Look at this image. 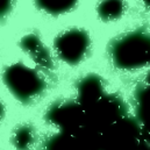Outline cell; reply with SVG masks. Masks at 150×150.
Wrapping results in <instances>:
<instances>
[{"instance_id": "1", "label": "cell", "mask_w": 150, "mask_h": 150, "mask_svg": "<svg viewBox=\"0 0 150 150\" xmlns=\"http://www.w3.org/2000/svg\"><path fill=\"white\" fill-rule=\"evenodd\" d=\"M113 57L119 65L136 67L150 61V35L130 33L113 44Z\"/></svg>"}, {"instance_id": "2", "label": "cell", "mask_w": 150, "mask_h": 150, "mask_svg": "<svg viewBox=\"0 0 150 150\" xmlns=\"http://www.w3.org/2000/svg\"><path fill=\"white\" fill-rule=\"evenodd\" d=\"M5 81L8 88L22 101L33 99L43 88L40 76L22 64L11 65L5 72Z\"/></svg>"}, {"instance_id": "3", "label": "cell", "mask_w": 150, "mask_h": 150, "mask_svg": "<svg viewBox=\"0 0 150 150\" xmlns=\"http://www.w3.org/2000/svg\"><path fill=\"white\" fill-rule=\"evenodd\" d=\"M88 36L80 29H70L55 41V48L58 55L67 62H78L88 48Z\"/></svg>"}, {"instance_id": "4", "label": "cell", "mask_w": 150, "mask_h": 150, "mask_svg": "<svg viewBox=\"0 0 150 150\" xmlns=\"http://www.w3.org/2000/svg\"><path fill=\"white\" fill-rule=\"evenodd\" d=\"M21 45L25 48L26 51H28L33 57H35V59L38 62L47 64L48 54L38 36H35V35L25 36L21 41Z\"/></svg>"}, {"instance_id": "5", "label": "cell", "mask_w": 150, "mask_h": 150, "mask_svg": "<svg viewBox=\"0 0 150 150\" xmlns=\"http://www.w3.org/2000/svg\"><path fill=\"white\" fill-rule=\"evenodd\" d=\"M78 0H35L40 9L49 14H61L71 9Z\"/></svg>"}, {"instance_id": "6", "label": "cell", "mask_w": 150, "mask_h": 150, "mask_svg": "<svg viewBox=\"0 0 150 150\" xmlns=\"http://www.w3.org/2000/svg\"><path fill=\"white\" fill-rule=\"evenodd\" d=\"M123 8L122 0H104L99 6V14L105 20H113L122 14Z\"/></svg>"}, {"instance_id": "7", "label": "cell", "mask_w": 150, "mask_h": 150, "mask_svg": "<svg viewBox=\"0 0 150 150\" xmlns=\"http://www.w3.org/2000/svg\"><path fill=\"white\" fill-rule=\"evenodd\" d=\"M14 142L19 149H27L33 142V134L30 129L25 127V128H21L19 132H16Z\"/></svg>"}, {"instance_id": "8", "label": "cell", "mask_w": 150, "mask_h": 150, "mask_svg": "<svg viewBox=\"0 0 150 150\" xmlns=\"http://www.w3.org/2000/svg\"><path fill=\"white\" fill-rule=\"evenodd\" d=\"M14 0H0V18L5 16L12 8Z\"/></svg>"}, {"instance_id": "9", "label": "cell", "mask_w": 150, "mask_h": 150, "mask_svg": "<svg viewBox=\"0 0 150 150\" xmlns=\"http://www.w3.org/2000/svg\"><path fill=\"white\" fill-rule=\"evenodd\" d=\"M2 113H4V108H2V105H1V103H0V119H1V116H2Z\"/></svg>"}, {"instance_id": "10", "label": "cell", "mask_w": 150, "mask_h": 150, "mask_svg": "<svg viewBox=\"0 0 150 150\" xmlns=\"http://www.w3.org/2000/svg\"><path fill=\"white\" fill-rule=\"evenodd\" d=\"M142 1H143V2H144L147 6H150V0H142Z\"/></svg>"}]
</instances>
